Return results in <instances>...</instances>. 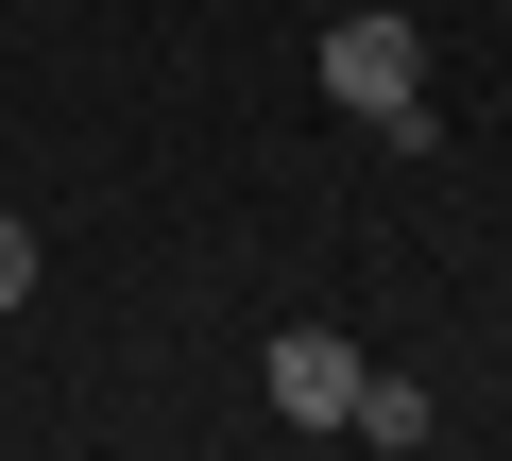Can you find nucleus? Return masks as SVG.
Returning a JSON list of instances; mask_svg holds the SVG:
<instances>
[{"label":"nucleus","mask_w":512,"mask_h":461,"mask_svg":"<svg viewBox=\"0 0 512 461\" xmlns=\"http://www.w3.org/2000/svg\"><path fill=\"white\" fill-rule=\"evenodd\" d=\"M325 103H359V120H427V35H410V18H342V35H325Z\"/></svg>","instance_id":"nucleus-1"},{"label":"nucleus","mask_w":512,"mask_h":461,"mask_svg":"<svg viewBox=\"0 0 512 461\" xmlns=\"http://www.w3.org/2000/svg\"><path fill=\"white\" fill-rule=\"evenodd\" d=\"M359 342L342 325H274V427H359Z\"/></svg>","instance_id":"nucleus-2"},{"label":"nucleus","mask_w":512,"mask_h":461,"mask_svg":"<svg viewBox=\"0 0 512 461\" xmlns=\"http://www.w3.org/2000/svg\"><path fill=\"white\" fill-rule=\"evenodd\" d=\"M427 427H444V410H427V393H410V376H359V444H393V461H410V444H427Z\"/></svg>","instance_id":"nucleus-3"},{"label":"nucleus","mask_w":512,"mask_h":461,"mask_svg":"<svg viewBox=\"0 0 512 461\" xmlns=\"http://www.w3.org/2000/svg\"><path fill=\"white\" fill-rule=\"evenodd\" d=\"M35 291V222H0V308H18Z\"/></svg>","instance_id":"nucleus-4"}]
</instances>
